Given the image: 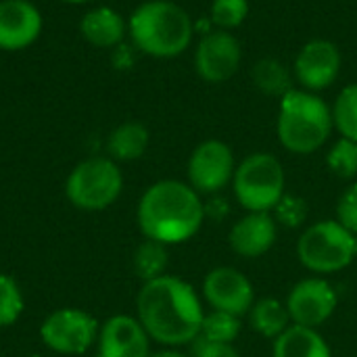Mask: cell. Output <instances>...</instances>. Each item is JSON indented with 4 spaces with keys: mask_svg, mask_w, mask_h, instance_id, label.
I'll return each mask as SVG.
<instances>
[{
    "mask_svg": "<svg viewBox=\"0 0 357 357\" xmlns=\"http://www.w3.org/2000/svg\"><path fill=\"white\" fill-rule=\"evenodd\" d=\"M335 128L333 109L314 92L291 90L280 98L278 140L295 155H312L320 151Z\"/></svg>",
    "mask_w": 357,
    "mask_h": 357,
    "instance_id": "277c9868",
    "label": "cell"
},
{
    "mask_svg": "<svg viewBox=\"0 0 357 357\" xmlns=\"http://www.w3.org/2000/svg\"><path fill=\"white\" fill-rule=\"evenodd\" d=\"M42 31V15L29 0H0V50H23Z\"/></svg>",
    "mask_w": 357,
    "mask_h": 357,
    "instance_id": "5bb4252c",
    "label": "cell"
},
{
    "mask_svg": "<svg viewBox=\"0 0 357 357\" xmlns=\"http://www.w3.org/2000/svg\"><path fill=\"white\" fill-rule=\"evenodd\" d=\"M192 357H241L234 345H224V343H209L203 339L195 341V351Z\"/></svg>",
    "mask_w": 357,
    "mask_h": 357,
    "instance_id": "f546056e",
    "label": "cell"
},
{
    "mask_svg": "<svg viewBox=\"0 0 357 357\" xmlns=\"http://www.w3.org/2000/svg\"><path fill=\"white\" fill-rule=\"evenodd\" d=\"M343 228H347L354 236H357V182L349 184L337 203V218Z\"/></svg>",
    "mask_w": 357,
    "mask_h": 357,
    "instance_id": "f1b7e54d",
    "label": "cell"
},
{
    "mask_svg": "<svg viewBox=\"0 0 357 357\" xmlns=\"http://www.w3.org/2000/svg\"><path fill=\"white\" fill-rule=\"evenodd\" d=\"M188 184L199 195H218L232 184L236 163L232 149L222 140L201 142L188 159Z\"/></svg>",
    "mask_w": 357,
    "mask_h": 357,
    "instance_id": "9c48e42d",
    "label": "cell"
},
{
    "mask_svg": "<svg viewBox=\"0 0 357 357\" xmlns=\"http://www.w3.org/2000/svg\"><path fill=\"white\" fill-rule=\"evenodd\" d=\"M98 357H151V337L138 318L113 316L100 328Z\"/></svg>",
    "mask_w": 357,
    "mask_h": 357,
    "instance_id": "9a60e30c",
    "label": "cell"
},
{
    "mask_svg": "<svg viewBox=\"0 0 357 357\" xmlns=\"http://www.w3.org/2000/svg\"><path fill=\"white\" fill-rule=\"evenodd\" d=\"M123 178L113 159L92 157L73 167L67 178V199L84 211H100L117 201Z\"/></svg>",
    "mask_w": 357,
    "mask_h": 357,
    "instance_id": "52a82bcc",
    "label": "cell"
},
{
    "mask_svg": "<svg viewBox=\"0 0 357 357\" xmlns=\"http://www.w3.org/2000/svg\"><path fill=\"white\" fill-rule=\"evenodd\" d=\"M29 357H42V356H29Z\"/></svg>",
    "mask_w": 357,
    "mask_h": 357,
    "instance_id": "836d02e7",
    "label": "cell"
},
{
    "mask_svg": "<svg viewBox=\"0 0 357 357\" xmlns=\"http://www.w3.org/2000/svg\"><path fill=\"white\" fill-rule=\"evenodd\" d=\"M278 238V224L272 213H245L228 232L230 249L245 259L266 255Z\"/></svg>",
    "mask_w": 357,
    "mask_h": 357,
    "instance_id": "2e32d148",
    "label": "cell"
},
{
    "mask_svg": "<svg viewBox=\"0 0 357 357\" xmlns=\"http://www.w3.org/2000/svg\"><path fill=\"white\" fill-rule=\"evenodd\" d=\"M241 320L243 318H238V316L211 310L203 318V326H201V337L199 339L209 341V343L234 345V341L238 339V335L243 331V322Z\"/></svg>",
    "mask_w": 357,
    "mask_h": 357,
    "instance_id": "603a6c76",
    "label": "cell"
},
{
    "mask_svg": "<svg viewBox=\"0 0 357 357\" xmlns=\"http://www.w3.org/2000/svg\"><path fill=\"white\" fill-rule=\"evenodd\" d=\"M203 297L215 312H226L232 316H247L253 307L255 289L251 280L236 268L218 266L203 280Z\"/></svg>",
    "mask_w": 357,
    "mask_h": 357,
    "instance_id": "8fae6325",
    "label": "cell"
},
{
    "mask_svg": "<svg viewBox=\"0 0 357 357\" xmlns=\"http://www.w3.org/2000/svg\"><path fill=\"white\" fill-rule=\"evenodd\" d=\"M328 169L341 180H354L357 176V142L341 138L326 155Z\"/></svg>",
    "mask_w": 357,
    "mask_h": 357,
    "instance_id": "d4e9b609",
    "label": "cell"
},
{
    "mask_svg": "<svg viewBox=\"0 0 357 357\" xmlns=\"http://www.w3.org/2000/svg\"><path fill=\"white\" fill-rule=\"evenodd\" d=\"M23 312V295L17 287V282L0 274V326H10L19 320Z\"/></svg>",
    "mask_w": 357,
    "mask_h": 357,
    "instance_id": "4316f807",
    "label": "cell"
},
{
    "mask_svg": "<svg viewBox=\"0 0 357 357\" xmlns=\"http://www.w3.org/2000/svg\"><path fill=\"white\" fill-rule=\"evenodd\" d=\"M272 215L276 220L278 226L282 228H301L310 215V205L305 199L297 197V195H289L284 192V197L278 201V205L272 209Z\"/></svg>",
    "mask_w": 357,
    "mask_h": 357,
    "instance_id": "484cf974",
    "label": "cell"
},
{
    "mask_svg": "<svg viewBox=\"0 0 357 357\" xmlns=\"http://www.w3.org/2000/svg\"><path fill=\"white\" fill-rule=\"evenodd\" d=\"M63 2H88V0H63Z\"/></svg>",
    "mask_w": 357,
    "mask_h": 357,
    "instance_id": "1f68e13d",
    "label": "cell"
},
{
    "mask_svg": "<svg viewBox=\"0 0 357 357\" xmlns=\"http://www.w3.org/2000/svg\"><path fill=\"white\" fill-rule=\"evenodd\" d=\"M151 357H186L184 354L176 351V349H165V351H159V354H153Z\"/></svg>",
    "mask_w": 357,
    "mask_h": 357,
    "instance_id": "4dcf8cb0",
    "label": "cell"
},
{
    "mask_svg": "<svg viewBox=\"0 0 357 357\" xmlns=\"http://www.w3.org/2000/svg\"><path fill=\"white\" fill-rule=\"evenodd\" d=\"M249 15L247 0H213L211 4V19L220 29H234L238 27Z\"/></svg>",
    "mask_w": 357,
    "mask_h": 357,
    "instance_id": "83f0119b",
    "label": "cell"
},
{
    "mask_svg": "<svg viewBox=\"0 0 357 357\" xmlns=\"http://www.w3.org/2000/svg\"><path fill=\"white\" fill-rule=\"evenodd\" d=\"M299 264L318 274H337L356 261V236L337 220L307 226L297 241Z\"/></svg>",
    "mask_w": 357,
    "mask_h": 357,
    "instance_id": "8992f818",
    "label": "cell"
},
{
    "mask_svg": "<svg viewBox=\"0 0 357 357\" xmlns=\"http://www.w3.org/2000/svg\"><path fill=\"white\" fill-rule=\"evenodd\" d=\"M255 86L268 96H284L291 92V73L278 59H261L253 67Z\"/></svg>",
    "mask_w": 357,
    "mask_h": 357,
    "instance_id": "44dd1931",
    "label": "cell"
},
{
    "mask_svg": "<svg viewBox=\"0 0 357 357\" xmlns=\"http://www.w3.org/2000/svg\"><path fill=\"white\" fill-rule=\"evenodd\" d=\"M356 259H357V236H356Z\"/></svg>",
    "mask_w": 357,
    "mask_h": 357,
    "instance_id": "d6a6232c",
    "label": "cell"
},
{
    "mask_svg": "<svg viewBox=\"0 0 357 357\" xmlns=\"http://www.w3.org/2000/svg\"><path fill=\"white\" fill-rule=\"evenodd\" d=\"M333 121L343 138L357 142V84L345 86L337 96L333 107Z\"/></svg>",
    "mask_w": 357,
    "mask_h": 357,
    "instance_id": "cb8c5ba5",
    "label": "cell"
},
{
    "mask_svg": "<svg viewBox=\"0 0 357 357\" xmlns=\"http://www.w3.org/2000/svg\"><path fill=\"white\" fill-rule=\"evenodd\" d=\"M205 215L201 195L180 180L155 182L138 203V226L144 238L167 247L190 241L201 230Z\"/></svg>",
    "mask_w": 357,
    "mask_h": 357,
    "instance_id": "7a4b0ae2",
    "label": "cell"
},
{
    "mask_svg": "<svg viewBox=\"0 0 357 357\" xmlns=\"http://www.w3.org/2000/svg\"><path fill=\"white\" fill-rule=\"evenodd\" d=\"M341 50L331 40L307 42L295 59V75L307 90H324L333 86L341 73Z\"/></svg>",
    "mask_w": 357,
    "mask_h": 357,
    "instance_id": "4fadbf2b",
    "label": "cell"
},
{
    "mask_svg": "<svg viewBox=\"0 0 357 357\" xmlns=\"http://www.w3.org/2000/svg\"><path fill=\"white\" fill-rule=\"evenodd\" d=\"M284 305L293 324L320 328L337 312L339 293L324 276H310L293 284Z\"/></svg>",
    "mask_w": 357,
    "mask_h": 357,
    "instance_id": "ba28073f",
    "label": "cell"
},
{
    "mask_svg": "<svg viewBox=\"0 0 357 357\" xmlns=\"http://www.w3.org/2000/svg\"><path fill=\"white\" fill-rule=\"evenodd\" d=\"M149 130L138 121H126L117 126L107 140V151L117 161H134L149 149Z\"/></svg>",
    "mask_w": 357,
    "mask_h": 357,
    "instance_id": "ffe728a7",
    "label": "cell"
},
{
    "mask_svg": "<svg viewBox=\"0 0 357 357\" xmlns=\"http://www.w3.org/2000/svg\"><path fill=\"white\" fill-rule=\"evenodd\" d=\"M138 320L151 341L165 347L195 343L201 337L203 303L197 291L178 276H159L142 284L136 299Z\"/></svg>",
    "mask_w": 357,
    "mask_h": 357,
    "instance_id": "6da1fadb",
    "label": "cell"
},
{
    "mask_svg": "<svg viewBox=\"0 0 357 357\" xmlns=\"http://www.w3.org/2000/svg\"><path fill=\"white\" fill-rule=\"evenodd\" d=\"M274 357H333V351L318 328L291 324L274 341Z\"/></svg>",
    "mask_w": 357,
    "mask_h": 357,
    "instance_id": "ac0fdd59",
    "label": "cell"
},
{
    "mask_svg": "<svg viewBox=\"0 0 357 357\" xmlns=\"http://www.w3.org/2000/svg\"><path fill=\"white\" fill-rule=\"evenodd\" d=\"M236 203L247 213H272L287 192L284 167L272 153H253L236 165L232 178Z\"/></svg>",
    "mask_w": 357,
    "mask_h": 357,
    "instance_id": "5b68a950",
    "label": "cell"
},
{
    "mask_svg": "<svg viewBox=\"0 0 357 357\" xmlns=\"http://www.w3.org/2000/svg\"><path fill=\"white\" fill-rule=\"evenodd\" d=\"M243 61L241 42L226 29L207 33L197 48L195 67L197 73L209 84H222L230 79Z\"/></svg>",
    "mask_w": 357,
    "mask_h": 357,
    "instance_id": "7c38bea8",
    "label": "cell"
},
{
    "mask_svg": "<svg viewBox=\"0 0 357 357\" xmlns=\"http://www.w3.org/2000/svg\"><path fill=\"white\" fill-rule=\"evenodd\" d=\"M79 31L92 46L109 48L123 40L126 21L121 19V15L117 10H113L109 6H98L84 15V19L79 23Z\"/></svg>",
    "mask_w": 357,
    "mask_h": 357,
    "instance_id": "e0dca14e",
    "label": "cell"
},
{
    "mask_svg": "<svg viewBox=\"0 0 357 357\" xmlns=\"http://www.w3.org/2000/svg\"><path fill=\"white\" fill-rule=\"evenodd\" d=\"M167 261V245L146 238L134 253V272L138 274V278L149 282L159 276H165Z\"/></svg>",
    "mask_w": 357,
    "mask_h": 357,
    "instance_id": "7402d4cb",
    "label": "cell"
},
{
    "mask_svg": "<svg viewBox=\"0 0 357 357\" xmlns=\"http://www.w3.org/2000/svg\"><path fill=\"white\" fill-rule=\"evenodd\" d=\"M130 33L144 54L172 59L182 54L192 40L190 15L169 0H149L130 17Z\"/></svg>",
    "mask_w": 357,
    "mask_h": 357,
    "instance_id": "3957f363",
    "label": "cell"
},
{
    "mask_svg": "<svg viewBox=\"0 0 357 357\" xmlns=\"http://www.w3.org/2000/svg\"><path fill=\"white\" fill-rule=\"evenodd\" d=\"M247 318H249V326L257 335H261L266 339H272V341H276L293 324L287 305L282 301L274 299V297L257 299L253 303V307L249 310Z\"/></svg>",
    "mask_w": 357,
    "mask_h": 357,
    "instance_id": "d6986e66",
    "label": "cell"
},
{
    "mask_svg": "<svg viewBox=\"0 0 357 357\" xmlns=\"http://www.w3.org/2000/svg\"><path fill=\"white\" fill-rule=\"evenodd\" d=\"M96 320L82 310H59L50 314L40 328L44 345L67 356L84 354L96 341Z\"/></svg>",
    "mask_w": 357,
    "mask_h": 357,
    "instance_id": "30bf717a",
    "label": "cell"
}]
</instances>
